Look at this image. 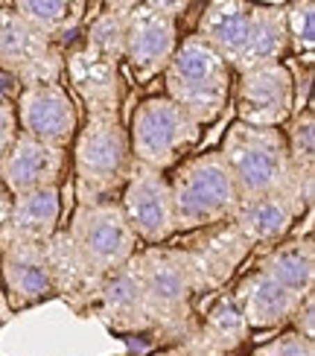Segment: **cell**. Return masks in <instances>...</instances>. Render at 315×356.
Wrapping results in <instances>:
<instances>
[{
	"instance_id": "21",
	"label": "cell",
	"mask_w": 315,
	"mask_h": 356,
	"mask_svg": "<svg viewBox=\"0 0 315 356\" xmlns=\"http://www.w3.org/2000/svg\"><path fill=\"white\" fill-rule=\"evenodd\" d=\"M251 26V3L245 0H213L204 3L199 15V26L193 35H199L225 65L236 73V65L243 58L245 41Z\"/></svg>"
},
{
	"instance_id": "1",
	"label": "cell",
	"mask_w": 315,
	"mask_h": 356,
	"mask_svg": "<svg viewBox=\"0 0 315 356\" xmlns=\"http://www.w3.org/2000/svg\"><path fill=\"white\" fill-rule=\"evenodd\" d=\"M219 155L236 184L239 202L292 190L307 204H312L315 181H304L295 175L280 129H254L234 120L222 138Z\"/></svg>"
},
{
	"instance_id": "6",
	"label": "cell",
	"mask_w": 315,
	"mask_h": 356,
	"mask_svg": "<svg viewBox=\"0 0 315 356\" xmlns=\"http://www.w3.org/2000/svg\"><path fill=\"white\" fill-rule=\"evenodd\" d=\"M129 146L134 164L167 172L178 167L187 158V152L202 140V126H196L190 117L163 94L146 97L131 111Z\"/></svg>"
},
{
	"instance_id": "22",
	"label": "cell",
	"mask_w": 315,
	"mask_h": 356,
	"mask_svg": "<svg viewBox=\"0 0 315 356\" xmlns=\"http://www.w3.org/2000/svg\"><path fill=\"white\" fill-rule=\"evenodd\" d=\"M58 222H62V190L58 187L15 196L6 225L0 228V248L9 243L44 245L58 231Z\"/></svg>"
},
{
	"instance_id": "28",
	"label": "cell",
	"mask_w": 315,
	"mask_h": 356,
	"mask_svg": "<svg viewBox=\"0 0 315 356\" xmlns=\"http://www.w3.org/2000/svg\"><path fill=\"white\" fill-rule=\"evenodd\" d=\"M280 131H283V140H286V155H289L295 175L304 178V181H315V114H312V106L292 114L286 129H280Z\"/></svg>"
},
{
	"instance_id": "27",
	"label": "cell",
	"mask_w": 315,
	"mask_h": 356,
	"mask_svg": "<svg viewBox=\"0 0 315 356\" xmlns=\"http://www.w3.org/2000/svg\"><path fill=\"white\" fill-rule=\"evenodd\" d=\"M134 0L126 3H105L99 6L102 12H88L85 26L79 41L88 50L99 53L102 58H108L114 65H123V53H126V24H129V12H131Z\"/></svg>"
},
{
	"instance_id": "26",
	"label": "cell",
	"mask_w": 315,
	"mask_h": 356,
	"mask_svg": "<svg viewBox=\"0 0 315 356\" xmlns=\"http://www.w3.org/2000/svg\"><path fill=\"white\" fill-rule=\"evenodd\" d=\"M286 53H289V38H286V21H283V6H277V3H251L248 41H245L243 58H239V65H236V73L283 62Z\"/></svg>"
},
{
	"instance_id": "11",
	"label": "cell",
	"mask_w": 315,
	"mask_h": 356,
	"mask_svg": "<svg viewBox=\"0 0 315 356\" xmlns=\"http://www.w3.org/2000/svg\"><path fill=\"white\" fill-rule=\"evenodd\" d=\"M15 117L18 131L38 143L70 149L79 131V108L76 99L62 82H41L18 88L15 94Z\"/></svg>"
},
{
	"instance_id": "4",
	"label": "cell",
	"mask_w": 315,
	"mask_h": 356,
	"mask_svg": "<svg viewBox=\"0 0 315 356\" xmlns=\"http://www.w3.org/2000/svg\"><path fill=\"white\" fill-rule=\"evenodd\" d=\"M167 178L175 211V234H196L231 222L239 193L219 149L184 158Z\"/></svg>"
},
{
	"instance_id": "19",
	"label": "cell",
	"mask_w": 315,
	"mask_h": 356,
	"mask_svg": "<svg viewBox=\"0 0 315 356\" xmlns=\"http://www.w3.org/2000/svg\"><path fill=\"white\" fill-rule=\"evenodd\" d=\"M231 298L239 313H243L251 333L286 327L298 304L304 301V298H298V295H292L289 289H283L280 284H275V280L263 275L260 269L248 272L239 280L236 289L231 292Z\"/></svg>"
},
{
	"instance_id": "2",
	"label": "cell",
	"mask_w": 315,
	"mask_h": 356,
	"mask_svg": "<svg viewBox=\"0 0 315 356\" xmlns=\"http://www.w3.org/2000/svg\"><path fill=\"white\" fill-rule=\"evenodd\" d=\"M131 266H134V275H138L152 333L178 345L193 330V324L199 321L193 316L196 289H193L181 248H172V245L140 248L131 257Z\"/></svg>"
},
{
	"instance_id": "13",
	"label": "cell",
	"mask_w": 315,
	"mask_h": 356,
	"mask_svg": "<svg viewBox=\"0 0 315 356\" xmlns=\"http://www.w3.org/2000/svg\"><path fill=\"white\" fill-rule=\"evenodd\" d=\"M199 236L181 248L184 266L190 272L193 289L196 295L202 292H216L231 280V275L251 257V245L243 234L234 228V222H222V225L196 231Z\"/></svg>"
},
{
	"instance_id": "30",
	"label": "cell",
	"mask_w": 315,
	"mask_h": 356,
	"mask_svg": "<svg viewBox=\"0 0 315 356\" xmlns=\"http://www.w3.org/2000/svg\"><path fill=\"white\" fill-rule=\"evenodd\" d=\"M248 356H315V342L298 336L295 330H283L275 339L257 345Z\"/></svg>"
},
{
	"instance_id": "15",
	"label": "cell",
	"mask_w": 315,
	"mask_h": 356,
	"mask_svg": "<svg viewBox=\"0 0 315 356\" xmlns=\"http://www.w3.org/2000/svg\"><path fill=\"white\" fill-rule=\"evenodd\" d=\"M65 170H67V149H56V146L18 135L6 158L0 161V184L15 199L44 187H58L65 178Z\"/></svg>"
},
{
	"instance_id": "12",
	"label": "cell",
	"mask_w": 315,
	"mask_h": 356,
	"mask_svg": "<svg viewBox=\"0 0 315 356\" xmlns=\"http://www.w3.org/2000/svg\"><path fill=\"white\" fill-rule=\"evenodd\" d=\"M120 211H123L129 228L138 236V243L161 245L170 236H175V211H172V193H170V178L134 164L123 190H120Z\"/></svg>"
},
{
	"instance_id": "23",
	"label": "cell",
	"mask_w": 315,
	"mask_h": 356,
	"mask_svg": "<svg viewBox=\"0 0 315 356\" xmlns=\"http://www.w3.org/2000/svg\"><path fill=\"white\" fill-rule=\"evenodd\" d=\"M44 254H47V266H50V277H53L56 295L58 298H65L73 309L85 313L88 304H91V298H94L97 286H99V277H94V272L85 266L76 245L70 243L67 231L58 228L50 240L44 243Z\"/></svg>"
},
{
	"instance_id": "5",
	"label": "cell",
	"mask_w": 315,
	"mask_h": 356,
	"mask_svg": "<svg viewBox=\"0 0 315 356\" xmlns=\"http://www.w3.org/2000/svg\"><path fill=\"white\" fill-rule=\"evenodd\" d=\"M134 167L129 131L120 114H88L73 138V172L79 204L114 199Z\"/></svg>"
},
{
	"instance_id": "34",
	"label": "cell",
	"mask_w": 315,
	"mask_h": 356,
	"mask_svg": "<svg viewBox=\"0 0 315 356\" xmlns=\"http://www.w3.org/2000/svg\"><path fill=\"white\" fill-rule=\"evenodd\" d=\"M152 356H187L178 345H170V348H163V350H158V353H152Z\"/></svg>"
},
{
	"instance_id": "10",
	"label": "cell",
	"mask_w": 315,
	"mask_h": 356,
	"mask_svg": "<svg viewBox=\"0 0 315 356\" xmlns=\"http://www.w3.org/2000/svg\"><path fill=\"white\" fill-rule=\"evenodd\" d=\"M231 94L236 123L254 129H283L295 114V79L286 62L236 73Z\"/></svg>"
},
{
	"instance_id": "33",
	"label": "cell",
	"mask_w": 315,
	"mask_h": 356,
	"mask_svg": "<svg viewBox=\"0 0 315 356\" xmlns=\"http://www.w3.org/2000/svg\"><path fill=\"white\" fill-rule=\"evenodd\" d=\"M9 211H12V196L6 193V187L0 184V228L6 225V219H9Z\"/></svg>"
},
{
	"instance_id": "31",
	"label": "cell",
	"mask_w": 315,
	"mask_h": 356,
	"mask_svg": "<svg viewBox=\"0 0 315 356\" xmlns=\"http://www.w3.org/2000/svg\"><path fill=\"white\" fill-rule=\"evenodd\" d=\"M18 135L21 131H18V117H15V97H9V91L0 85V161L6 158Z\"/></svg>"
},
{
	"instance_id": "16",
	"label": "cell",
	"mask_w": 315,
	"mask_h": 356,
	"mask_svg": "<svg viewBox=\"0 0 315 356\" xmlns=\"http://www.w3.org/2000/svg\"><path fill=\"white\" fill-rule=\"evenodd\" d=\"M0 289H3L12 313L53 298L56 289L44 245L9 243L0 248Z\"/></svg>"
},
{
	"instance_id": "9",
	"label": "cell",
	"mask_w": 315,
	"mask_h": 356,
	"mask_svg": "<svg viewBox=\"0 0 315 356\" xmlns=\"http://www.w3.org/2000/svg\"><path fill=\"white\" fill-rule=\"evenodd\" d=\"M0 76L21 88L62 82L65 76V50L38 35L9 3L0 6Z\"/></svg>"
},
{
	"instance_id": "7",
	"label": "cell",
	"mask_w": 315,
	"mask_h": 356,
	"mask_svg": "<svg viewBox=\"0 0 315 356\" xmlns=\"http://www.w3.org/2000/svg\"><path fill=\"white\" fill-rule=\"evenodd\" d=\"M67 236L76 245L85 266L99 280L105 275L123 269L140 251L138 236L129 228L117 199L76 204V211L70 216V225H67Z\"/></svg>"
},
{
	"instance_id": "18",
	"label": "cell",
	"mask_w": 315,
	"mask_h": 356,
	"mask_svg": "<svg viewBox=\"0 0 315 356\" xmlns=\"http://www.w3.org/2000/svg\"><path fill=\"white\" fill-rule=\"evenodd\" d=\"M85 313L97 316L108 330L117 333H146L152 330V324L146 318V307H143V295L134 266L126 263L123 269H117L111 275H105L99 280V286L94 292L91 304Z\"/></svg>"
},
{
	"instance_id": "20",
	"label": "cell",
	"mask_w": 315,
	"mask_h": 356,
	"mask_svg": "<svg viewBox=\"0 0 315 356\" xmlns=\"http://www.w3.org/2000/svg\"><path fill=\"white\" fill-rule=\"evenodd\" d=\"M251 336L243 313L236 309L231 292L219 295L210 304L202 321L193 324V330L178 342L187 356H228Z\"/></svg>"
},
{
	"instance_id": "25",
	"label": "cell",
	"mask_w": 315,
	"mask_h": 356,
	"mask_svg": "<svg viewBox=\"0 0 315 356\" xmlns=\"http://www.w3.org/2000/svg\"><path fill=\"white\" fill-rule=\"evenodd\" d=\"M257 269L298 298L315 292V243L312 236H292L260 254Z\"/></svg>"
},
{
	"instance_id": "24",
	"label": "cell",
	"mask_w": 315,
	"mask_h": 356,
	"mask_svg": "<svg viewBox=\"0 0 315 356\" xmlns=\"http://www.w3.org/2000/svg\"><path fill=\"white\" fill-rule=\"evenodd\" d=\"M9 6L38 35L62 50H67L82 35L88 9H91V3H85V0H15Z\"/></svg>"
},
{
	"instance_id": "17",
	"label": "cell",
	"mask_w": 315,
	"mask_h": 356,
	"mask_svg": "<svg viewBox=\"0 0 315 356\" xmlns=\"http://www.w3.org/2000/svg\"><path fill=\"white\" fill-rule=\"evenodd\" d=\"M65 76L88 114H120V65L88 50L79 38L65 50Z\"/></svg>"
},
{
	"instance_id": "32",
	"label": "cell",
	"mask_w": 315,
	"mask_h": 356,
	"mask_svg": "<svg viewBox=\"0 0 315 356\" xmlns=\"http://www.w3.org/2000/svg\"><path fill=\"white\" fill-rule=\"evenodd\" d=\"M289 324H292V330H295L298 336H304V339H315V292H312V295H307V298H304L301 304H298V309L292 313Z\"/></svg>"
},
{
	"instance_id": "8",
	"label": "cell",
	"mask_w": 315,
	"mask_h": 356,
	"mask_svg": "<svg viewBox=\"0 0 315 356\" xmlns=\"http://www.w3.org/2000/svg\"><path fill=\"white\" fill-rule=\"evenodd\" d=\"M181 9H187V3H170V0L131 3L123 62L138 85L158 79L163 67L170 65L178 41H181V33H178Z\"/></svg>"
},
{
	"instance_id": "29",
	"label": "cell",
	"mask_w": 315,
	"mask_h": 356,
	"mask_svg": "<svg viewBox=\"0 0 315 356\" xmlns=\"http://www.w3.org/2000/svg\"><path fill=\"white\" fill-rule=\"evenodd\" d=\"M283 21H286L289 50L304 58V65L312 67L315 56V6L309 0H295L283 6Z\"/></svg>"
},
{
	"instance_id": "14",
	"label": "cell",
	"mask_w": 315,
	"mask_h": 356,
	"mask_svg": "<svg viewBox=\"0 0 315 356\" xmlns=\"http://www.w3.org/2000/svg\"><path fill=\"white\" fill-rule=\"evenodd\" d=\"M307 211H312V204H307L298 193L283 190V193H272V196L239 202L231 222L254 251H268L277 243L289 240L295 222Z\"/></svg>"
},
{
	"instance_id": "3",
	"label": "cell",
	"mask_w": 315,
	"mask_h": 356,
	"mask_svg": "<svg viewBox=\"0 0 315 356\" xmlns=\"http://www.w3.org/2000/svg\"><path fill=\"white\" fill-rule=\"evenodd\" d=\"M163 97L196 126H210L231 99L234 73L199 35H184L163 67Z\"/></svg>"
}]
</instances>
